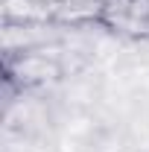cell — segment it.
Returning <instances> with one entry per match:
<instances>
[{
	"mask_svg": "<svg viewBox=\"0 0 149 152\" xmlns=\"http://www.w3.org/2000/svg\"><path fill=\"white\" fill-rule=\"evenodd\" d=\"M102 23L131 35H149V0H108Z\"/></svg>",
	"mask_w": 149,
	"mask_h": 152,
	"instance_id": "1",
	"label": "cell"
},
{
	"mask_svg": "<svg viewBox=\"0 0 149 152\" xmlns=\"http://www.w3.org/2000/svg\"><path fill=\"white\" fill-rule=\"evenodd\" d=\"M108 0H56L53 18L61 23H91L105 18Z\"/></svg>",
	"mask_w": 149,
	"mask_h": 152,
	"instance_id": "2",
	"label": "cell"
},
{
	"mask_svg": "<svg viewBox=\"0 0 149 152\" xmlns=\"http://www.w3.org/2000/svg\"><path fill=\"white\" fill-rule=\"evenodd\" d=\"M32 3H35V6H41L47 15H53V6H56V0H32Z\"/></svg>",
	"mask_w": 149,
	"mask_h": 152,
	"instance_id": "3",
	"label": "cell"
}]
</instances>
